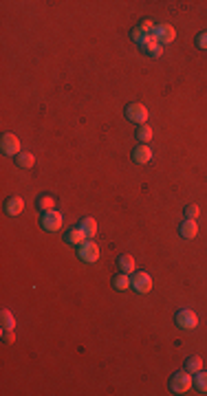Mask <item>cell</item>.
I'll return each instance as SVG.
<instances>
[{"instance_id": "6da1fadb", "label": "cell", "mask_w": 207, "mask_h": 396, "mask_svg": "<svg viewBox=\"0 0 207 396\" xmlns=\"http://www.w3.org/2000/svg\"><path fill=\"white\" fill-rule=\"evenodd\" d=\"M192 385H194V381H192L188 370L172 374V379H170V390H172L174 394H188Z\"/></svg>"}, {"instance_id": "7a4b0ae2", "label": "cell", "mask_w": 207, "mask_h": 396, "mask_svg": "<svg viewBox=\"0 0 207 396\" xmlns=\"http://www.w3.org/2000/svg\"><path fill=\"white\" fill-rule=\"evenodd\" d=\"M124 115H126V119L132 121V124H141V126H143L145 121H148L150 112H148V108H145L143 104H137V101H132V104L126 106Z\"/></svg>"}, {"instance_id": "3957f363", "label": "cell", "mask_w": 207, "mask_h": 396, "mask_svg": "<svg viewBox=\"0 0 207 396\" xmlns=\"http://www.w3.org/2000/svg\"><path fill=\"white\" fill-rule=\"evenodd\" d=\"M77 258L82 260V262H86V264L97 262V260H99V247H97V242H93V240L82 242L80 247H77Z\"/></svg>"}, {"instance_id": "277c9868", "label": "cell", "mask_w": 207, "mask_h": 396, "mask_svg": "<svg viewBox=\"0 0 207 396\" xmlns=\"http://www.w3.org/2000/svg\"><path fill=\"white\" fill-rule=\"evenodd\" d=\"M62 214L55 209L51 211H44L42 216H40V227H42L44 231H60L62 229Z\"/></svg>"}, {"instance_id": "5b68a950", "label": "cell", "mask_w": 207, "mask_h": 396, "mask_svg": "<svg viewBox=\"0 0 207 396\" xmlns=\"http://www.w3.org/2000/svg\"><path fill=\"white\" fill-rule=\"evenodd\" d=\"M130 288L135 293H139V295H145V293L152 291V277L143 271H137L135 275L130 277Z\"/></svg>"}, {"instance_id": "8992f818", "label": "cell", "mask_w": 207, "mask_h": 396, "mask_svg": "<svg viewBox=\"0 0 207 396\" xmlns=\"http://www.w3.org/2000/svg\"><path fill=\"white\" fill-rule=\"evenodd\" d=\"M174 321H176L178 328H183V330H194L198 326V317L194 310L190 308H183V310H178L176 317H174Z\"/></svg>"}, {"instance_id": "52a82bcc", "label": "cell", "mask_w": 207, "mask_h": 396, "mask_svg": "<svg viewBox=\"0 0 207 396\" xmlns=\"http://www.w3.org/2000/svg\"><path fill=\"white\" fill-rule=\"evenodd\" d=\"M0 150H2V154H7V157H18L20 154V139L16 137L14 132H5L2 134V139H0Z\"/></svg>"}, {"instance_id": "ba28073f", "label": "cell", "mask_w": 207, "mask_h": 396, "mask_svg": "<svg viewBox=\"0 0 207 396\" xmlns=\"http://www.w3.org/2000/svg\"><path fill=\"white\" fill-rule=\"evenodd\" d=\"M154 40H157L159 44H170V42H174V40H176V31H174L172 24L161 22V24H157V27H154Z\"/></svg>"}, {"instance_id": "9c48e42d", "label": "cell", "mask_w": 207, "mask_h": 396, "mask_svg": "<svg viewBox=\"0 0 207 396\" xmlns=\"http://www.w3.org/2000/svg\"><path fill=\"white\" fill-rule=\"evenodd\" d=\"M130 38H132V42H137L139 47H145L148 42H152L154 40V31H148V29H143V27H135V29L130 31Z\"/></svg>"}, {"instance_id": "30bf717a", "label": "cell", "mask_w": 207, "mask_h": 396, "mask_svg": "<svg viewBox=\"0 0 207 396\" xmlns=\"http://www.w3.org/2000/svg\"><path fill=\"white\" fill-rule=\"evenodd\" d=\"M24 211V201L20 196H11L5 201V214L7 216H20Z\"/></svg>"}, {"instance_id": "8fae6325", "label": "cell", "mask_w": 207, "mask_h": 396, "mask_svg": "<svg viewBox=\"0 0 207 396\" xmlns=\"http://www.w3.org/2000/svg\"><path fill=\"white\" fill-rule=\"evenodd\" d=\"M117 269H119L121 273H135L137 264H135V258H132L130 253H121V255H117Z\"/></svg>"}, {"instance_id": "7c38bea8", "label": "cell", "mask_w": 207, "mask_h": 396, "mask_svg": "<svg viewBox=\"0 0 207 396\" xmlns=\"http://www.w3.org/2000/svg\"><path fill=\"white\" fill-rule=\"evenodd\" d=\"M178 234L183 236L185 240H194L198 236V224L196 220H188L185 218L183 222H181V227H178Z\"/></svg>"}, {"instance_id": "4fadbf2b", "label": "cell", "mask_w": 207, "mask_h": 396, "mask_svg": "<svg viewBox=\"0 0 207 396\" xmlns=\"http://www.w3.org/2000/svg\"><path fill=\"white\" fill-rule=\"evenodd\" d=\"M64 242L80 247L82 242H86V234H84V231L80 229V227H73V229H68L66 234H64Z\"/></svg>"}, {"instance_id": "5bb4252c", "label": "cell", "mask_w": 207, "mask_h": 396, "mask_svg": "<svg viewBox=\"0 0 207 396\" xmlns=\"http://www.w3.org/2000/svg\"><path fill=\"white\" fill-rule=\"evenodd\" d=\"M150 158H152V150H150L148 145H137V148L132 150V161L139 163V165L150 163Z\"/></svg>"}, {"instance_id": "9a60e30c", "label": "cell", "mask_w": 207, "mask_h": 396, "mask_svg": "<svg viewBox=\"0 0 207 396\" xmlns=\"http://www.w3.org/2000/svg\"><path fill=\"white\" fill-rule=\"evenodd\" d=\"M112 288H115V291H126V288H130V275L119 271L115 277H112Z\"/></svg>"}, {"instance_id": "2e32d148", "label": "cell", "mask_w": 207, "mask_h": 396, "mask_svg": "<svg viewBox=\"0 0 207 396\" xmlns=\"http://www.w3.org/2000/svg\"><path fill=\"white\" fill-rule=\"evenodd\" d=\"M141 51H143L145 55H150V58H161V55H163V44L152 40V42H148L145 47H141Z\"/></svg>"}, {"instance_id": "e0dca14e", "label": "cell", "mask_w": 207, "mask_h": 396, "mask_svg": "<svg viewBox=\"0 0 207 396\" xmlns=\"http://www.w3.org/2000/svg\"><path fill=\"white\" fill-rule=\"evenodd\" d=\"M80 229L86 234V238H95L97 236V222H95V218H84L82 222L77 224Z\"/></svg>"}, {"instance_id": "ac0fdd59", "label": "cell", "mask_w": 207, "mask_h": 396, "mask_svg": "<svg viewBox=\"0 0 207 396\" xmlns=\"http://www.w3.org/2000/svg\"><path fill=\"white\" fill-rule=\"evenodd\" d=\"M16 163H18V167H22V170H31V167L35 165V157L31 152H20L18 157H16Z\"/></svg>"}, {"instance_id": "d6986e66", "label": "cell", "mask_w": 207, "mask_h": 396, "mask_svg": "<svg viewBox=\"0 0 207 396\" xmlns=\"http://www.w3.org/2000/svg\"><path fill=\"white\" fill-rule=\"evenodd\" d=\"M35 205H38V209L44 214V211H51L55 207V198H53V196H48V194H44V196H40V198H38V203H35Z\"/></svg>"}, {"instance_id": "ffe728a7", "label": "cell", "mask_w": 207, "mask_h": 396, "mask_svg": "<svg viewBox=\"0 0 207 396\" xmlns=\"http://www.w3.org/2000/svg\"><path fill=\"white\" fill-rule=\"evenodd\" d=\"M137 141H141V143H150V141H152V128H150V126H141V128H137Z\"/></svg>"}, {"instance_id": "44dd1931", "label": "cell", "mask_w": 207, "mask_h": 396, "mask_svg": "<svg viewBox=\"0 0 207 396\" xmlns=\"http://www.w3.org/2000/svg\"><path fill=\"white\" fill-rule=\"evenodd\" d=\"M194 381V387H196L198 392H203V394H207V372H203V370H198L196 377L192 379Z\"/></svg>"}, {"instance_id": "7402d4cb", "label": "cell", "mask_w": 207, "mask_h": 396, "mask_svg": "<svg viewBox=\"0 0 207 396\" xmlns=\"http://www.w3.org/2000/svg\"><path fill=\"white\" fill-rule=\"evenodd\" d=\"M185 370H188L190 374H196L198 370H203V359L201 357H190L188 361H185Z\"/></svg>"}, {"instance_id": "603a6c76", "label": "cell", "mask_w": 207, "mask_h": 396, "mask_svg": "<svg viewBox=\"0 0 207 396\" xmlns=\"http://www.w3.org/2000/svg\"><path fill=\"white\" fill-rule=\"evenodd\" d=\"M0 317H2V328H5V330H14L16 328V319H14V315H11L7 308L0 310Z\"/></svg>"}, {"instance_id": "cb8c5ba5", "label": "cell", "mask_w": 207, "mask_h": 396, "mask_svg": "<svg viewBox=\"0 0 207 396\" xmlns=\"http://www.w3.org/2000/svg\"><path fill=\"white\" fill-rule=\"evenodd\" d=\"M183 214H185V218L188 220H196V216L201 214V209H198V205H188Z\"/></svg>"}, {"instance_id": "d4e9b609", "label": "cell", "mask_w": 207, "mask_h": 396, "mask_svg": "<svg viewBox=\"0 0 207 396\" xmlns=\"http://www.w3.org/2000/svg\"><path fill=\"white\" fill-rule=\"evenodd\" d=\"M2 341H5V344H14V341H16V333H14V330H5V328H2Z\"/></svg>"}, {"instance_id": "484cf974", "label": "cell", "mask_w": 207, "mask_h": 396, "mask_svg": "<svg viewBox=\"0 0 207 396\" xmlns=\"http://www.w3.org/2000/svg\"><path fill=\"white\" fill-rule=\"evenodd\" d=\"M196 47L198 48H207V31H203V33L196 35Z\"/></svg>"}]
</instances>
